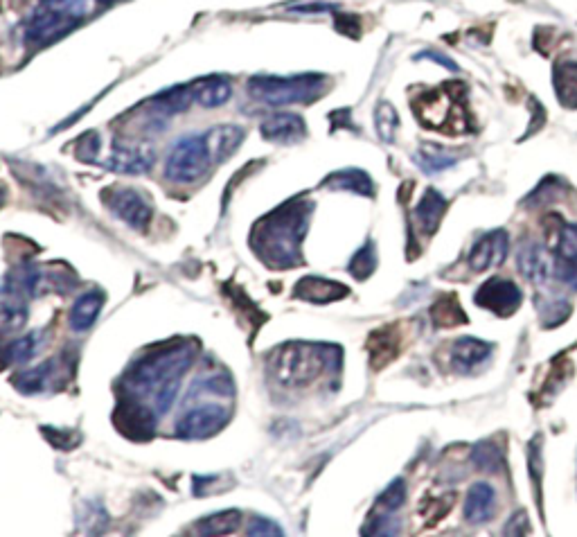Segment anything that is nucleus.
<instances>
[{"label": "nucleus", "mask_w": 577, "mask_h": 537, "mask_svg": "<svg viewBox=\"0 0 577 537\" xmlns=\"http://www.w3.org/2000/svg\"><path fill=\"white\" fill-rule=\"evenodd\" d=\"M192 362V348H163L131 368L124 386L140 398L152 400V411L165 413L179 391L181 377Z\"/></svg>", "instance_id": "f257e3e1"}, {"label": "nucleus", "mask_w": 577, "mask_h": 537, "mask_svg": "<svg viewBox=\"0 0 577 537\" xmlns=\"http://www.w3.org/2000/svg\"><path fill=\"white\" fill-rule=\"evenodd\" d=\"M314 206L309 201H291L255 226L253 246L271 267H291L298 262L300 237L305 235Z\"/></svg>", "instance_id": "f03ea898"}, {"label": "nucleus", "mask_w": 577, "mask_h": 537, "mask_svg": "<svg viewBox=\"0 0 577 537\" xmlns=\"http://www.w3.org/2000/svg\"><path fill=\"white\" fill-rule=\"evenodd\" d=\"M95 5L100 3L97 0H43L39 10L25 25V39L43 46V43L66 37L86 16H91Z\"/></svg>", "instance_id": "7ed1b4c3"}, {"label": "nucleus", "mask_w": 577, "mask_h": 537, "mask_svg": "<svg viewBox=\"0 0 577 537\" xmlns=\"http://www.w3.org/2000/svg\"><path fill=\"white\" fill-rule=\"evenodd\" d=\"M325 86H327V77L314 75V73L291 75V77L257 75L246 84L253 100L271 104V107L314 102L325 93Z\"/></svg>", "instance_id": "20e7f679"}, {"label": "nucleus", "mask_w": 577, "mask_h": 537, "mask_svg": "<svg viewBox=\"0 0 577 537\" xmlns=\"http://www.w3.org/2000/svg\"><path fill=\"white\" fill-rule=\"evenodd\" d=\"M334 357H339L336 348L309 346V343H291L275 352L271 368L284 386L307 384L316 380L325 368L334 366Z\"/></svg>", "instance_id": "39448f33"}, {"label": "nucleus", "mask_w": 577, "mask_h": 537, "mask_svg": "<svg viewBox=\"0 0 577 537\" xmlns=\"http://www.w3.org/2000/svg\"><path fill=\"white\" fill-rule=\"evenodd\" d=\"M463 95H454L445 84L440 91H429L413 100V116L424 127L438 129L442 134H463L467 129V111L463 107Z\"/></svg>", "instance_id": "423d86ee"}, {"label": "nucleus", "mask_w": 577, "mask_h": 537, "mask_svg": "<svg viewBox=\"0 0 577 537\" xmlns=\"http://www.w3.org/2000/svg\"><path fill=\"white\" fill-rule=\"evenodd\" d=\"M210 165L215 163H212V156L208 152L206 138H203V134H194L181 138L174 145L170 156H167L165 174L167 179L176 183H194L208 172Z\"/></svg>", "instance_id": "0eeeda50"}, {"label": "nucleus", "mask_w": 577, "mask_h": 537, "mask_svg": "<svg viewBox=\"0 0 577 537\" xmlns=\"http://www.w3.org/2000/svg\"><path fill=\"white\" fill-rule=\"evenodd\" d=\"M474 301L478 307H483V310L505 319V316H512L519 310L523 303V292L512 280L494 276L478 287Z\"/></svg>", "instance_id": "6e6552de"}, {"label": "nucleus", "mask_w": 577, "mask_h": 537, "mask_svg": "<svg viewBox=\"0 0 577 537\" xmlns=\"http://www.w3.org/2000/svg\"><path fill=\"white\" fill-rule=\"evenodd\" d=\"M228 422V413L217 402H206L190 409V413L179 420L176 434L181 438H208L224 427Z\"/></svg>", "instance_id": "1a4fd4ad"}, {"label": "nucleus", "mask_w": 577, "mask_h": 537, "mask_svg": "<svg viewBox=\"0 0 577 537\" xmlns=\"http://www.w3.org/2000/svg\"><path fill=\"white\" fill-rule=\"evenodd\" d=\"M104 199L106 206L131 228H145L152 222V206H149V201L136 190L113 188L104 192Z\"/></svg>", "instance_id": "9d476101"}, {"label": "nucleus", "mask_w": 577, "mask_h": 537, "mask_svg": "<svg viewBox=\"0 0 577 537\" xmlns=\"http://www.w3.org/2000/svg\"><path fill=\"white\" fill-rule=\"evenodd\" d=\"M510 249V237L508 231L503 228H494V231L485 233L481 240H476L472 246V251L467 255V264L474 274H485L494 267L503 264L505 255H508Z\"/></svg>", "instance_id": "9b49d317"}, {"label": "nucleus", "mask_w": 577, "mask_h": 537, "mask_svg": "<svg viewBox=\"0 0 577 537\" xmlns=\"http://www.w3.org/2000/svg\"><path fill=\"white\" fill-rule=\"evenodd\" d=\"M555 260L557 280L577 289V224H562V219H559Z\"/></svg>", "instance_id": "f8f14e48"}, {"label": "nucleus", "mask_w": 577, "mask_h": 537, "mask_svg": "<svg viewBox=\"0 0 577 537\" xmlns=\"http://www.w3.org/2000/svg\"><path fill=\"white\" fill-rule=\"evenodd\" d=\"M156 161V152L147 143H115L106 165L122 174H145Z\"/></svg>", "instance_id": "ddd939ff"}, {"label": "nucleus", "mask_w": 577, "mask_h": 537, "mask_svg": "<svg viewBox=\"0 0 577 537\" xmlns=\"http://www.w3.org/2000/svg\"><path fill=\"white\" fill-rule=\"evenodd\" d=\"M262 136L271 143H298L307 136L305 120L296 113H273L260 125Z\"/></svg>", "instance_id": "4468645a"}, {"label": "nucleus", "mask_w": 577, "mask_h": 537, "mask_svg": "<svg viewBox=\"0 0 577 537\" xmlns=\"http://www.w3.org/2000/svg\"><path fill=\"white\" fill-rule=\"evenodd\" d=\"M496 515V490L487 481H478L467 492L465 517L469 524H485Z\"/></svg>", "instance_id": "2eb2a0df"}, {"label": "nucleus", "mask_w": 577, "mask_h": 537, "mask_svg": "<svg viewBox=\"0 0 577 537\" xmlns=\"http://www.w3.org/2000/svg\"><path fill=\"white\" fill-rule=\"evenodd\" d=\"M203 138H206L212 163L217 165V163H224L228 156H233L237 152V147L242 145V140L246 138V131L237 125H219L206 131Z\"/></svg>", "instance_id": "dca6fc26"}, {"label": "nucleus", "mask_w": 577, "mask_h": 537, "mask_svg": "<svg viewBox=\"0 0 577 537\" xmlns=\"http://www.w3.org/2000/svg\"><path fill=\"white\" fill-rule=\"evenodd\" d=\"M492 346L476 337H460L451 346V366L458 373H469L472 368L481 366L490 357Z\"/></svg>", "instance_id": "f3484780"}, {"label": "nucleus", "mask_w": 577, "mask_h": 537, "mask_svg": "<svg viewBox=\"0 0 577 537\" xmlns=\"http://www.w3.org/2000/svg\"><path fill=\"white\" fill-rule=\"evenodd\" d=\"M348 294H350L348 287L321 276H307L296 285V296L312 303H332L339 301V298H345Z\"/></svg>", "instance_id": "a211bd4d"}, {"label": "nucleus", "mask_w": 577, "mask_h": 537, "mask_svg": "<svg viewBox=\"0 0 577 537\" xmlns=\"http://www.w3.org/2000/svg\"><path fill=\"white\" fill-rule=\"evenodd\" d=\"M449 208V201L440 195L438 190L429 188L424 192V197L420 199V204L415 208L417 224H420L424 235H433L440 228L442 217H445Z\"/></svg>", "instance_id": "6ab92c4d"}, {"label": "nucleus", "mask_w": 577, "mask_h": 537, "mask_svg": "<svg viewBox=\"0 0 577 537\" xmlns=\"http://www.w3.org/2000/svg\"><path fill=\"white\" fill-rule=\"evenodd\" d=\"M192 91H194V102H199L201 107L215 109L230 100V95H233V86H230L226 77H206V79H199V82H194Z\"/></svg>", "instance_id": "aec40b11"}, {"label": "nucleus", "mask_w": 577, "mask_h": 537, "mask_svg": "<svg viewBox=\"0 0 577 537\" xmlns=\"http://www.w3.org/2000/svg\"><path fill=\"white\" fill-rule=\"evenodd\" d=\"M557 100L566 109H577V61H559L553 70Z\"/></svg>", "instance_id": "412c9836"}, {"label": "nucleus", "mask_w": 577, "mask_h": 537, "mask_svg": "<svg viewBox=\"0 0 577 537\" xmlns=\"http://www.w3.org/2000/svg\"><path fill=\"white\" fill-rule=\"evenodd\" d=\"M517 264H519L521 274L528 280H532V283H544L548 276V258L541 244L530 242L526 246H521Z\"/></svg>", "instance_id": "4be33fe9"}, {"label": "nucleus", "mask_w": 577, "mask_h": 537, "mask_svg": "<svg viewBox=\"0 0 577 537\" xmlns=\"http://www.w3.org/2000/svg\"><path fill=\"white\" fill-rule=\"evenodd\" d=\"M431 321H433V325H436V328H442V330L469 323L467 314L463 312V307H460L456 294L440 296L438 301L431 305Z\"/></svg>", "instance_id": "5701e85b"}, {"label": "nucleus", "mask_w": 577, "mask_h": 537, "mask_svg": "<svg viewBox=\"0 0 577 537\" xmlns=\"http://www.w3.org/2000/svg\"><path fill=\"white\" fill-rule=\"evenodd\" d=\"M59 377H61V366L57 359H52V362L48 364L32 368V371L28 373H21L19 377H16V386H19L23 393H39V391H46L50 384H55Z\"/></svg>", "instance_id": "b1692460"}, {"label": "nucleus", "mask_w": 577, "mask_h": 537, "mask_svg": "<svg viewBox=\"0 0 577 537\" xmlns=\"http://www.w3.org/2000/svg\"><path fill=\"white\" fill-rule=\"evenodd\" d=\"M368 352H370V362L375 368H384L388 362L399 355V339L393 330H377L372 332V337L368 339Z\"/></svg>", "instance_id": "393cba45"}, {"label": "nucleus", "mask_w": 577, "mask_h": 537, "mask_svg": "<svg viewBox=\"0 0 577 537\" xmlns=\"http://www.w3.org/2000/svg\"><path fill=\"white\" fill-rule=\"evenodd\" d=\"M325 183L336 190H348V192H354V195H361V197H375V183H372V179L366 172L357 170V167H352V170L336 172Z\"/></svg>", "instance_id": "a878e982"}, {"label": "nucleus", "mask_w": 577, "mask_h": 537, "mask_svg": "<svg viewBox=\"0 0 577 537\" xmlns=\"http://www.w3.org/2000/svg\"><path fill=\"white\" fill-rule=\"evenodd\" d=\"M102 301L104 296L100 292H86L84 296H79L73 312H70V328L77 332L91 328L97 316H100Z\"/></svg>", "instance_id": "bb28decb"}, {"label": "nucleus", "mask_w": 577, "mask_h": 537, "mask_svg": "<svg viewBox=\"0 0 577 537\" xmlns=\"http://www.w3.org/2000/svg\"><path fill=\"white\" fill-rule=\"evenodd\" d=\"M417 165L422 167V172L426 174H438L445 172L449 167H454L458 163V156L451 154L449 149L438 147V145H422L420 152L415 156Z\"/></svg>", "instance_id": "cd10ccee"}, {"label": "nucleus", "mask_w": 577, "mask_h": 537, "mask_svg": "<svg viewBox=\"0 0 577 537\" xmlns=\"http://www.w3.org/2000/svg\"><path fill=\"white\" fill-rule=\"evenodd\" d=\"M472 461L478 470L499 474L503 470V454L499 450V445L492 443V440H483L472 450Z\"/></svg>", "instance_id": "c85d7f7f"}, {"label": "nucleus", "mask_w": 577, "mask_h": 537, "mask_svg": "<svg viewBox=\"0 0 577 537\" xmlns=\"http://www.w3.org/2000/svg\"><path fill=\"white\" fill-rule=\"evenodd\" d=\"M242 522V515L237 510H224V513H217L208 519L199 522V533L203 535H224L233 533L235 528Z\"/></svg>", "instance_id": "c756f323"}, {"label": "nucleus", "mask_w": 577, "mask_h": 537, "mask_svg": "<svg viewBox=\"0 0 577 537\" xmlns=\"http://www.w3.org/2000/svg\"><path fill=\"white\" fill-rule=\"evenodd\" d=\"M375 127L377 136L384 140V143H393L395 131L399 127V116L395 107L390 102H381L375 111Z\"/></svg>", "instance_id": "7c9ffc66"}, {"label": "nucleus", "mask_w": 577, "mask_h": 537, "mask_svg": "<svg viewBox=\"0 0 577 537\" xmlns=\"http://www.w3.org/2000/svg\"><path fill=\"white\" fill-rule=\"evenodd\" d=\"M350 274L359 280H366L372 271L377 269V251L375 242H366L361 249L354 253V258L350 262Z\"/></svg>", "instance_id": "2f4dec72"}, {"label": "nucleus", "mask_w": 577, "mask_h": 537, "mask_svg": "<svg viewBox=\"0 0 577 537\" xmlns=\"http://www.w3.org/2000/svg\"><path fill=\"white\" fill-rule=\"evenodd\" d=\"M404 501H406V483L404 479H395L384 492H381L377 510L379 513H397V510L404 506Z\"/></svg>", "instance_id": "473e14b6"}, {"label": "nucleus", "mask_w": 577, "mask_h": 537, "mask_svg": "<svg viewBox=\"0 0 577 537\" xmlns=\"http://www.w3.org/2000/svg\"><path fill=\"white\" fill-rule=\"evenodd\" d=\"M399 524L395 519V513H375V517L370 519L368 526L363 528L366 535H397L399 533Z\"/></svg>", "instance_id": "72a5a7b5"}, {"label": "nucleus", "mask_w": 577, "mask_h": 537, "mask_svg": "<svg viewBox=\"0 0 577 537\" xmlns=\"http://www.w3.org/2000/svg\"><path fill=\"white\" fill-rule=\"evenodd\" d=\"M37 352H39V332H34L30 334V337H23L21 341H16L7 355H10L12 362L25 364V362H30Z\"/></svg>", "instance_id": "f704fd0d"}, {"label": "nucleus", "mask_w": 577, "mask_h": 537, "mask_svg": "<svg viewBox=\"0 0 577 537\" xmlns=\"http://www.w3.org/2000/svg\"><path fill=\"white\" fill-rule=\"evenodd\" d=\"M571 314V305L566 301H555L546 307H541V321H544L546 328H555V325L564 323Z\"/></svg>", "instance_id": "c9c22d12"}, {"label": "nucleus", "mask_w": 577, "mask_h": 537, "mask_svg": "<svg viewBox=\"0 0 577 537\" xmlns=\"http://www.w3.org/2000/svg\"><path fill=\"white\" fill-rule=\"evenodd\" d=\"M539 436H535L532 440L528 452H530V459H528V468H530V479H532V488H535V497H537V504H541L539 499V492H541V483H539Z\"/></svg>", "instance_id": "e433bc0d"}, {"label": "nucleus", "mask_w": 577, "mask_h": 537, "mask_svg": "<svg viewBox=\"0 0 577 537\" xmlns=\"http://www.w3.org/2000/svg\"><path fill=\"white\" fill-rule=\"evenodd\" d=\"M97 149H100V136H97L95 131H91V134L79 138V154L77 156L86 163H93Z\"/></svg>", "instance_id": "4c0bfd02"}, {"label": "nucleus", "mask_w": 577, "mask_h": 537, "mask_svg": "<svg viewBox=\"0 0 577 537\" xmlns=\"http://www.w3.org/2000/svg\"><path fill=\"white\" fill-rule=\"evenodd\" d=\"M528 528H530V524H528L526 513H523V510H517V513L510 517V522L505 524L503 533L505 535H523V533H530Z\"/></svg>", "instance_id": "58836bf2"}, {"label": "nucleus", "mask_w": 577, "mask_h": 537, "mask_svg": "<svg viewBox=\"0 0 577 537\" xmlns=\"http://www.w3.org/2000/svg\"><path fill=\"white\" fill-rule=\"evenodd\" d=\"M417 59H431V61H436V64H440L442 68H447V70H451V73H458V64L456 61H451L449 57H445V55H440V52H433V50H426V52H422V55H417Z\"/></svg>", "instance_id": "ea45409f"}, {"label": "nucleus", "mask_w": 577, "mask_h": 537, "mask_svg": "<svg viewBox=\"0 0 577 537\" xmlns=\"http://www.w3.org/2000/svg\"><path fill=\"white\" fill-rule=\"evenodd\" d=\"M280 533L282 531L278 526L271 522H262V519H255L251 528H248V535H280Z\"/></svg>", "instance_id": "a19ab883"}, {"label": "nucleus", "mask_w": 577, "mask_h": 537, "mask_svg": "<svg viewBox=\"0 0 577 537\" xmlns=\"http://www.w3.org/2000/svg\"><path fill=\"white\" fill-rule=\"evenodd\" d=\"M97 3H100V5H113L115 0H97Z\"/></svg>", "instance_id": "79ce46f5"}]
</instances>
